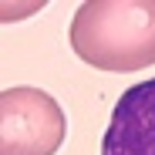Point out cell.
Segmentation results:
<instances>
[{
    "label": "cell",
    "instance_id": "1",
    "mask_svg": "<svg viewBox=\"0 0 155 155\" xmlns=\"http://www.w3.org/2000/svg\"><path fill=\"white\" fill-rule=\"evenodd\" d=\"M68 41L98 71H142L155 64V0H88L71 17Z\"/></svg>",
    "mask_w": 155,
    "mask_h": 155
},
{
    "label": "cell",
    "instance_id": "2",
    "mask_svg": "<svg viewBox=\"0 0 155 155\" xmlns=\"http://www.w3.org/2000/svg\"><path fill=\"white\" fill-rule=\"evenodd\" d=\"M68 118L54 94L41 88H7L0 94V155H54Z\"/></svg>",
    "mask_w": 155,
    "mask_h": 155
},
{
    "label": "cell",
    "instance_id": "3",
    "mask_svg": "<svg viewBox=\"0 0 155 155\" xmlns=\"http://www.w3.org/2000/svg\"><path fill=\"white\" fill-rule=\"evenodd\" d=\"M101 155H155V78L132 84L118 98Z\"/></svg>",
    "mask_w": 155,
    "mask_h": 155
}]
</instances>
